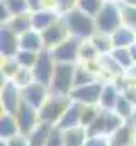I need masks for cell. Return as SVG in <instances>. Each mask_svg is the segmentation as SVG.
<instances>
[{
  "instance_id": "6da1fadb",
  "label": "cell",
  "mask_w": 136,
  "mask_h": 146,
  "mask_svg": "<svg viewBox=\"0 0 136 146\" xmlns=\"http://www.w3.org/2000/svg\"><path fill=\"white\" fill-rule=\"evenodd\" d=\"M63 21L68 27L70 36L78 37L82 41H87L97 33V26H95V19L92 15H87L85 12H82L80 9H73L63 15Z\"/></svg>"
},
{
  "instance_id": "7a4b0ae2",
  "label": "cell",
  "mask_w": 136,
  "mask_h": 146,
  "mask_svg": "<svg viewBox=\"0 0 136 146\" xmlns=\"http://www.w3.org/2000/svg\"><path fill=\"white\" fill-rule=\"evenodd\" d=\"M75 68H77V65L56 63L53 80L49 83V94L51 95L70 97V94L75 87Z\"/></svg>"
},
{
  "instance_id": "3957f363",
  "label": "cell",
  "mask_w": 136,
  "mask_h": 146,
  "mask_svg": "<svg viewBox=\"0 0 136 146\" xmlns=\"http://www.w3.org/2000/svg\"><path fill=\"white\" fill-rule=\"evenodd\" d=\"M97 33L104 34H114L121 26H123V17H121V3L116 2H105L101 12L94 17Z\"/></svg>"
},
{
  "instance_id": "277c9868",
  "label": "cell",
  "mask_w": 136,
  "mask_h": 146,
  "mask_svg": "<svg viewBox=\"0 0 136 146\" xmlns=\"http://www.w3.org/2000/svg\"><path fill=\"white\" fill-rule=\"evenodd\" d=\"M71 104L70 97L63 95H49V99L44 102V106L37 110L39 112V122L49 124V126H56L60 122V119L63 117L65 110Z\"/></svg>"
},
{
  "instance_id": "5b68a950",
  "label": "cell",
  "mask_w": 136,
  "mask_h": 146,
  "mask_svg": "<svg viewBox=\"0 0 136 146\" xmlns=\"http://www.w3.org/2000/svg\"><path fill=\"white\" fill-rule=\"evenodd\" d=\"M104 85L105 83L102 80H97V82H92L82 87H75L70 94V99L82 106H99V99H101Z\"/></svg>"
},
{
  "instance_id": "8992f818",
  "label": "cell",
  "mask_w": 136,
  "mask_h": 146,
  "mask_svg": "<svg viewBox=\"0 0 136 146\" xmlns=\"http://www.w3.org/2000/svg\"><path fill=\"white\" fill-rule=\"evenodd\" d=\"M55 68H56V61L51 54L49 49H43L39 54H37V61L33 68L34 73V80L49 87L51 80H53V73H55Z\"/></svg>"
},
{
  "instance_id": "52a82bcc",
  "label": "cell",
  "mask_w": 136,
  "mask_h": 146,
  "mask_svg": "<svg viewBox=\"0 0 136 146\" xmlns=\"http://www.w3.org/2000/svg\"><path fill=\"white\" fill-rule=\"evenodd\" d=\"M0 104H2V112L15 115L22 104V88H19L12 80L5 82L0 92Z\"/></svg>"
},
{
  "instance_id": "ba28073f",
  "label": "cell",
  "mask_w": 136,
  "mask_h": 146,
  "mask_svg": "<svg viewBox=\"0 0 136 146\" xmlns=\"http://www.w3.org/2000/svg\"><path fill=\"white\" fill-rule=\"evenodd\" d=\"M80 44H82V39L70 36L60 46L51 49V54H53L55 61L56 63H67V65H77L78 53H80Z\"/></svg>"
},
{
  "instance_id": "9c48e42d",
  "label": "cell",
  "mask_w": 136,
  "mask_h": 146,
  "mask_svg": "<svg viewBox=\"0 0 136 146\" xmlns=\"http://www.w3.org/2000/svg\"><path fill=\"white\" fill-rule=\"evenodd\" d=\"M49 87L39 83V82H33L31 85H27L26 88H22V102L29 104L34 109H41L44 106V102L49 99Z\"/></svg>"
},
{
  "instance_id": "30bf717a",
  "label": "cell",
  "mask_w": 136,
  "mask_h": 146,
  "mask_svg": "<svg viewBox=\"0 0 136 146\" xmlns=\"http://www.w3.org/2000/svg\"><path fill=\"white\" fill-rule=\"evenodd\" d=\"M41 36H43V41H44V49H49V51L55 49L56 46H60L63 41H67L70 37V33H68V27L65 24V21H63V17L56 24L48 27L44 33H41Z\"/></svg>"
},
{
  "instance_id": "8fae6325",
  "label": "cell",
  "mask_w": 136,
  "mask_h": 146,
  "mask_svg": "<svg viewBox=\"0 0 136 146\" xmlns=\"http://www.w3.org/2000/svg\"><path fill=\"white\" fill-rule=\"evenodd\" d=\"M15 117H17V124H19V129H21V134H24V136H29L33 133V129L39 124V112H37V109L31 107L26 102L21 104Z\"/></svg>"
},
{
  "instance_id": "7c38bea8",
  "label": "cell",
  "mask_w": 136,
  "mask_h": 146,
  "mask_svg": "<svg viewBox=\"0 0 136 146\" xmlns=\"http://www.w3.org/2000/svg\"><path fill=\"white\" fill-rule=\"evenodd\" d=\"M19 51H21L19 36L15 33H12L7 26H2V31H0V53H2V58L17 56Z\"/></svg>"
},
{
  "instance_id": "4fadbf2b",
  "label": "cell",
  "mask_w": 136,
  "mask_h": 146,
  "mask_svg": "<svg viewBox=\"0 0 136 146\" xmlns=\"http://www.w3.org/2000/svg\"><path fill=\"white\" fill-rule=\"evenodd\" d=\"M63 15L56 10L51 9H43L39 12L31 14V22H33V29L37 33H44L48 27H51L53 24H56Z\"/></svg>"
},
{
  "instance_id": "5bb4252c",
  "label": "cell",
  "mask_w": 136,
  "mask_h": 146,
  "mask_svg": "<svg viewBox=\"0 0 136 146\" xmlns=\"http://www.w3.org/2000/svg\"><path fill=\"white\" fill-rule=\"evenodd\" d=\"M121 95H123V92H121V88L117 87L116 82L105 83L104 88H102L101 99H99V107L102 110H114L119 99H121Z\"/></svg>"
},
{
  "instance_id": "9a60e30c",
  "label": "cell",
  "mask_w": 136,
  "mask_h": 146,
  "mask_svg": "<svg viewBox=\"0 0 136 146\" xmlns=\"http://www.w3.org/2000/svg\"><path fill=\"white\" fill-rule=\"evenodd\" d=\"M82 110H83V106L78 104V102H73L68 106V109L65 110L63 117L60 119V122L56 124L60 129H71V127H77L80 126V121H82Z\"/></svg>"
},
{
  "instance_id": "2e32d148",
  "label": "cell",
  "mask_w": 136,
  "mask_h": 146,
  "mask_svg": "<svg viewBox=\"0 0 136 146\" xmlns=\"http://www.w3.org/2000/svg\"><path fill=\"white\" fill-rule=\"evenodd\" d=\"M109 138L111 146H136V129L129 122H126Z\"/></svg>"
},
{
  "instance_id": "e0dca14e",
  "label": "cell",
  "mask_w": 136,
  "mask_h": 146,
  "mask_svg": "<svg viewBox=\"0 0 136 146\" xmlns=\"http://www.w3.org/2000/svg\"><path fill=\"white\" fill-rule=\"evenodd\" d=\"M19 44H21V49L31 51V53H41L44 49V41H43L41 33H37L34 29L21 34L19 36Z\"/></svg>"
},
{
  "instance_id": "ac0fdd59",
  "label": "cell",
  "mask_w": 136,
  "mask_h": 146,
  "mask_svg": "<svg viewBox=\"0 0 136 146\" xmlns=\"http://www.w3.org/2000/svg\"><path fill=\"white\" fill-rule=\"evenodd\" d=\"M17 134H21L17 117L12 115V114L2 112V115H0V138L2 139H10Z\"/></svg>"
},
{
  "instance_id": "d6986e66",
  "label": "cell",
  "mask_w": 136,
  "mask_h": 146,
  "mask_svg": "<svg viewBox=\"0 0 136 146\" xmlns=\"http://www.w3.org/2000/svg\"><path fill=\"white\" fill-rule=\"evenodd\" d=\"M63 138H65V146H85L89 134H87L85 127L77 126V127H71V129H65Z\"/></svg>"
},
{
  "instance_id": "ffe728a7",
  "label": "cell",
  "mask_w": 136,
  "mask_h": 146,
  "mask_svg": "<svg viewBox=\"0 0 136 146\" xmlns=\"http://www.w3.org/2000/svg\"><path fill=\"white\" fill-rule=\"evenodd\" d=\"M112 41H114V48H131L136 42V33L121 26L112 34Z\"/></svg>"
},
{
  "instance_id": "44dd1931",
  "label": "cell",
  "mask_w": 136,
  "mask_h": 146,
  "mask_svg": "<svg viewBox=\"0 0 136 146\" xmlns=\"http://www.w3.org/2000/svg\"><path fill=\"white\" fill-rule=\"evenodd\" d=\"M3 26H7V27H9L12 33H15L17 36H21V34H24V33H27V31L33 29V22H31V15H29V14L15 15V17H12L7 24H3Z\"/></svg>"
},
{
  "instance_id": "7402d4cb",
  "label": "cell",
  "mask_w": 136,
  "mask_h": 146,
  "mask_svg": "<svg viewBox=\"0 0 136 146\" xmlns=\"http://www.w3.org/2000/svg\"><path fill=\"white\" fill-rule=\"evenodd\" d=\"M51 127H53V126H49V124L39 122V124L33 129V133L27 136V138H29V146H46Z\"/></svg>"
},
{
  "instance_id": "603a6c76",
  "label": "cell",
  "mask_w": 136,
  "mask_h": 146,
  "mask_svg": "<svg viewBox=\"0 0 136 146\" xmlns=\"http://www.w3.org/2000/svg\"><path fill=\"white\" fill-rule=\"evenodd\" d=\"M92 44L95 46V49L99 51V54L104 56V54H111L112 49H114V41H112V36L111 34H104V33H95L94 36L90 37Z\"/></svg>"
},
{
  "instance_id": "cb8c5ba5",
  "label": "cell",
  "mask_w": 136,
  "mask_h": 146,
  "mask_svg": "<svg viewBox=\"0 0 136 146\" xmlns=\"http://www.w3.org/2000/svg\"><path fill=\"white\" fill-rule=\"evenodd\" d=\"M104 122H105V136H112L119 127L126 124V121L114 110H104Z\"/></svg>"
},
{
  "instance_id": "d4e9b609",
  "label": "cell",
  "mask_w": 136,
  "mask_h": 146,
  "mask_svg": "<svg viewBox=\"0 0 136 146\" xmlns=\"http://www.w3.org/2000/svg\"><path fill=\"white\" fill-rule=\"evenodd\" d=\"M97 80H99V76L94 72H90L83 63L77 65V68H75V87H82V85H87V83H92Z\"/></svg>"
},
{
  "instance_id": "484cf974",
  "label": "cell",
  "mask_w": 136,
  "mask_h": 146,
  "mask_svg": "<svg viewBox=\"0 0 136 146\" xmlns=\"http://www.w3.org/2000/svg\"><path fill=\"white\" fill-rule=\"evenodd\" d=\"M99 58H101V54H99V51L95 49V46L92 44V41H90V39L82 41V44H80V53H78V61H80V63H90V61H95V60H99Z\"/></svg>"
},
{
  "instance_id": "4316f807",
  "label": "cell",
  "mask_w": 136,
  "mask_h": 146,
  "mask_svg": "<svg viewBox=\"0 0 136 146\" xmlns=\"http://www.w3.org/2000/svg\"><path fill=\"white\" fill-rule=\"evenodd\" d=\"M111 56L114 58V61H116L124 72H128V70L135 65V61H133V58H131V53H129V48H114L112 53H111Z\"/></svg>"
},
{
  "instance_id": "83f0119b",
  "label": "cell",
  "mask_w": 136,
  "mask_h": 146,
  "mask_svg": "<svg viewBox=\"0 0 136 146\" xmlns=\"http://www.w3.org/2000/svg\"><path fill=\"white\" fill-rule=\"evenodd\" d=\"M2 3L7 7L9 14L12 17L15 15H24V14H29V3L27 0H2Z\"/></svg>"
},
{
  "instance_id": "f1b7e54d",
  "label": "cell",
  "mask_w": 136,
  "mask_h": 146,
  "mask_svg": "<svg viewBox=\"0 0 136 146\" xmlns=\"http://www.w3.org/2000/svg\"><path fill=\"white\" fill-rule=\"evenodd\" d=\"M104 3H105L104 0H78L77 2V9H80L87 15L95 17L101 12V9L104 7Z\"/></svg>"
},
{
  "instance_id": "f546056e",
  "label": "cell",
  "mask_w": 136,
  "mask_h": 146,
  "mask_svg": "<svg viewBox=\"0 0 136 146\" xmlns=\"http://www.w3.org/2000/svg\"><path fill=\"white\" fill-rule=\"evenodd\" d=\"M102 109L99 106H83V110H82V121H80V126L82 127H89L99 115H101Z\"/></svg>"
},
{
  "instance_id": "4dcf8cb0",
  "label": "cell",
  "mask_w": 136,
  "mask_h": 146,
  "mask_svg": "<svg viewBox=\"0 0 136 146\" xmlns=\"http://www.w3.org/2000/svg\"><path fill=\"white\" fill-rule=\"evenodd\" d=\"M121 17H123V26L136 33V7L121 3Z\"/></svg>"
},
{
  "instance_id": "1f68e13d",
  "label": "cell",
  "mask_w": 136,
  "mask_h": 146,
  "mask_svg": "<svg viewBox=\"0 0 136 146\" xmlns=\"http://www.w3.org/2000/svg\"><path fill=\"white\" fill-rule=\"evenodd\" d=\"M135 104H131L124 95H121V99H119V102H117V106H116V109H114V112L117 114V115H121L126 122L133 117V112H135Z\"/></svg>"
},
{
  "instance_id": "d6a6232c",
  "label": "cell",
  "mask_w": 136,
  "mask_h": 146,
  "mask_svg": "<svg viewBox=\"0 0 136 146\" xmlns=\"http://www.w3.org/2000/svg\"><path fill=\"white\" fill-rule=\"evenodd\" d=\"M12 82L19 87V88H26L27 85H31L33 82H36L34 80V73L33 70H29V68H19V72L14 75V78H12Z\"/></svg>"
},
{
  "instance_id": "836d02e7",
  "label": "cell",
  "mask_w": 136,
  "mask_h": 146,
  "mask_svg": "<svg viewBox=\"0 0 136 146\" xmlns=\"http://www.w3.org/2000/svg\"><path fill=\"white\" fill-rule=\"evenodd\" d=\"M19 68H21V65H19V61H17L15 56H12V58H2V76H5L7 80H12L14 75L19 72Z\"/></svg>"
},
{
  "instance_id": "e575fe53",
  "label": "cell",
  "mask_w": 136,
  "mask_h": 146,
  "mask_svg": "<svg viewBox=\"0 0 136 146\" xmlns=\"http://www.w3.org/2000/svg\"><path fill=\"white\" fill-rule=\"evenodd\" d=\"M37 54L39 53H31V51H24V49H21L19 53H17V61H19V65L22 66V68H29V70H33L34 65H36V61H37Z\"/></svg>"
},
{
  "instance_id": "d590c367",
  "label": "cell",
  "mask_w": 136,
  "mask_h": 146,
  "mask_svg": "<svg viewBox=\"0 0 136 146\" xmlns=\"http://www.w3.org/2000/svg\"><path fill=\"white\" fill-rule=\"evenodd\" d=\"M46 146H65V138H63V129H60L58 126H53L49 131V138Z\"/></svg>"
},
{
  "instance_id": "8d00e7d4",
  "label": "cell",
  "mask_w": 136,
  "mask_h": 146,
  "mask_svg": "<svg viewBox=\"0 0 136 146\" xmlns=\"http://www.w3.org/2000/svg\"><path fill=\"white\" fill-rule=\"evenodd\" d=\"M77 2L78 0H55V10L60 12L61 15H65L67 12L77 9Z\"/></svg>"
},
{
  "instance_id": "74e56055",
  "label": "cell",
  "mask_w": 136,
  "mask_h": 146,
  "mask_svg": "<svg viewBox=\"0 0 136 146\" xmlns=\"http://www.w3.org/2000/svg\"><path fill=\"white\" fill-rule=\"evenodd\" d=\"M85 146H111V138L105 134H97V136H89Z\"/></svg>"
},
{
  "instance_id": "f35d334b",
  "label": "cell",
  "mask_w": 136,
  "mask_h": 146,
  "mask_svg": "<svg viewBox=\"0 0 136 146\" xmlns=\"http://www.w3.org/2000/svg\"><path fill=\"white\" fill-rule=\"evenodd\" d=\"M5 146H29V138L24 134H17L10 139H3Z\"/></svg>"
},
{
  "instance_id": "ab89813d",
  "label": "cell",
  "mask_w": 136,
  "mask_h": 146,
  "mask_svg": "<svg viewBox=\"0 0 136 146\" xmlns=\"http://www.w3.org/2000/svg\"><path fill=\"white\" fill-rule=\"evenodd\" d=\"M27 3H29V10H31L33 14H34V12H39V10H43V9H46L43 0H27Z\"/></svg>"
},
{
  "instance_id": "60d3db41",
  "label": "cell",
  "mask_w": 136,
  "mask_h": 146,
  "mask_svg": "<svg viewBox=\"0 0 136 146\" xmlns=\"http://www.w3.org/2000/svg\"><path fill=\"white\" fill-rule=\"evenodd\" d=\"M126 78H129V80H135L136 82V65H133L128 72H126Z\"/></svg>"
},
{
  "instance_id": "b9f144b4",
  "label": "cell",
  "mask_w": 136,
  "mask_h": 146,
  "mask_svg": "<svg viewBox=\"0 0 136 146\" xmlns=\"http://www.w3.org/2000/svg\"><path fill=\"white\" fill-rule=\"evenodd\" d=\"M129 53H131V58H133V61H135V65H136V42L129 48Z\"/></svg>"
},
{
  "instance_id": "7bdbcfd3",
  "label": "cell",
  "mask_w": 136,
  "mask_h": 146,
  "mask_svg": "<svg viewBox=\"0 0 136 146\" xmlns=\"http://www.w3.org/2000/svg\"><path fill=\"white\" fill-rule=\"evenodd\" d=\"M128 122H129V124H131V126H133V127L136 129V107H135V112H133V117H131Z\"/></svg>"
},
{
  "instance_id": "ee69618b",
  "label": "cell",
  "mask_w": 136,
  "mask_h": 146,
  "mask_svg": "<svg viewBox=\"0 0 136 146\" xmlns=\"http://www.w3.org/2000/svg\"><path fill=\"white\" fill-rule=\"evenodd\" d=\"M123 5H131V7H136V0H121Z\"/></svg>"
},
{
  "instance_id": "f6af8a7d",
  "label": "cell",
  "mask_w": 136,
  "mask_h": 146,
  "mask_svg": "<svg viewBox=\"0 0 136 146\" xmlns=\"http://www.w3.org/2000/svg\"><path fill=\"white\" fill-rule=\"evenodd\" d=\"M104 2H116V3H117V2H121V0H104Z\"/></svg>"
}]
</instances>
